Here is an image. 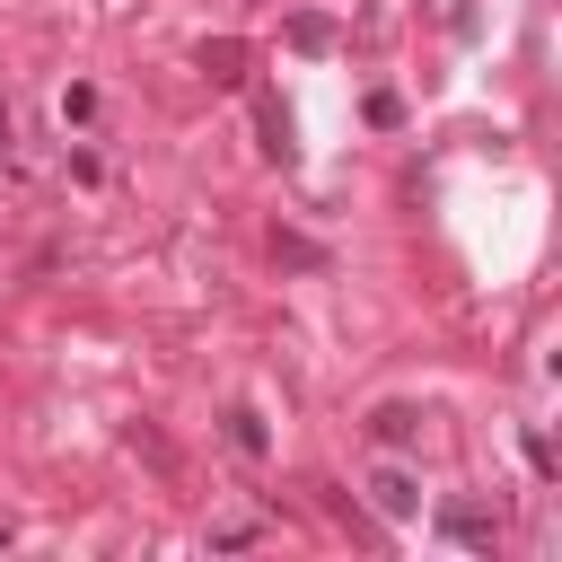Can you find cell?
Instances as JSON below:
<instances>
[{
  "instance_id": "277c9868",
  "label": "cell",
  "mask_w": 562,
  "mask_h": 562,
  "mask_svg": "<svg viewBox=\"0 0 562 562\" xmlns=\"http://www.w3.org/2000/svg\"><path fill=\"white\" fill-rule=\"evenodd\" d=\"M228 448H237V457H263V448H272V430H263L255 404H228Z\"/></svg>"
},
{
  "instance_id": "9c48e42d",
  "label": "cell",
  "mask_w": 562,
  "mask_h": 562,
  "mask_svg": "<svg viewBox=\"0 0 562 562\" xmlns=\"http://www.w3.org/2000/svg\"><path fill=\"white\" fill-rule=\"evenodd\" d=\"M0 167H9V105H0Z\"/></svg>"
},
{
  "instance_id": "ba28073f",
  "label": "cell",
  "mask_w": 562,
  "mask_h": 562,
  "mask_svg": "<svg viewBox=\"0 0 562 562\" xmlns=\"http://www.w3.org/2000/svg\"><path fill=\"white\" fill-rule=\"evenodd\" d=\"M272 255H281V263H307V272H316V263H325V255H316V246H307V237H272Z\"/></svg>"
},
{
  "instance_id": "52a82bcc",
  "label": "cell",
  "mask_w": 562,
  "mask_h": 562,
  "mask_svg": "<svg viewBox=\"0 0 562 562\" xmlns=\"http://www.w3.org/2000/svg\"><path fill=\"white\" fill-rule=\"evenodd\" d=\"M290 44H299V53H325V44H334V18H290Z\"/></svg>"
},
{
  "instance_id": "8992f818",
  "label": "cell",
  "mask_w": 562,
  "mask_h": 562,
  "mask_svg": "<svg viewBox=\"0 0 562 562\" xmlns=\"http://www.w3.org/2000/svg\"><path fill=\"white\" fill-rule=\"evenodd\" d=\"M237 61H246V44H228V35H220V44H202V79H220V88H228V79H237Z\"/></svg>"
},
{
  "instance_id": "6da1fadb",
  "label": "cell",
  "mask_w": 562,
  "mask_h": 562,
  "mask_svg": "<svg viewBox=\"0 0 562 562\" xmlns=\"http://www.w3.org/2000/svg\"><path fill=\"white\" fill-rule=\"evenodd\" d=\"M439 536H448V544H474V553H492V544H501V518H492L483 501H448V509H439Z\"/></svg>"
},
{
  "instance_id": "5b68a950",
  "label": "cell",
  "mask_w": 562,
  "mask_h": 562,
  "mask_svg": "<svg viewBox=\"0 0 562 562\" xmlns=\"http://www.w3.org/2000/svg\"><path fill=\"white\" fill-rule=\"evenodd\" d=\"M255 123H263V149H272V158L290 167V158H299V149H290V114H281V105L263 97V105H255Z\"/></svg>"
},
{
  "instance_id": "3957f363",
  "label": "cell",
  "mask_w": 562,
  "mask_h": 562,
  "mask_svg": "<svg viewBox=\"0 0 562 562\" xmlns=\"http://www.w3.org/2000/svg\"><path fill=\"white\" fill-rule=\"evenodd\" d=\"M369 439H378V448H413V439H422V404H378V413H369Z\"/></svg>"
},
{
  "instance_id": "7a4b0ae2",
  "label": "cell",
  "mask_w": 562,
  "mask_h": 562,
  "mask_svg": "<svg viewBox=\"0 0 562 562\" xmlns=\"http://www.w3.org/2000/svg\"><path fill=\"white\" fill-rule=\"evenodd\" d=\"M369 501H378V518H395V527L422 518V483H413L404 465H378V474H369Z\"/></svg>"
}]
</instances>
